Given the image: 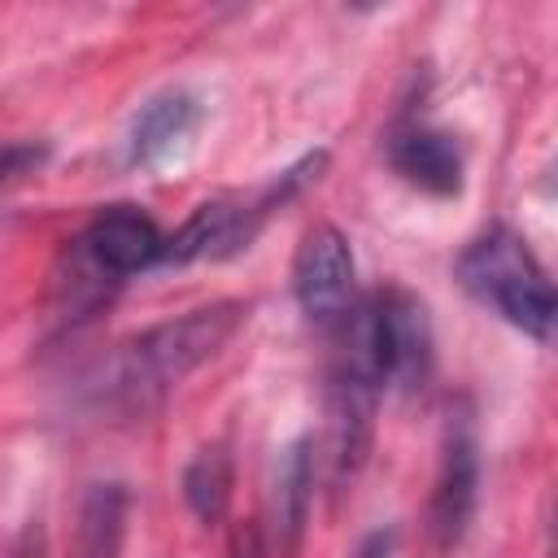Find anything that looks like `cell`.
Listing matches in <instances>:
<instances>
[{
	"mask_svg": "<svg viewBox=\"0 0 558 558\" xmlns=\"http://www.w3.org/2000/svg\"><path fill=\"white\" fill-rule=\"evenodd\" d=\"M475 501H480V436H475L471 410L458 405V410H449V423H445L440 471H436L432 501H427V532H432L436 549L462 545V536L475 519Z\"/></svg>",
	"mask_w": 558,
	"mask_h": 558,
	"instance_id": "cell-7",
	"label": "cell"
},
{
	"mask_svg": "<svg viewBox=\"0 0 558 558\" xmlns=\"http://www.w3.org/2000/svg\"><path fill=\"white\" fill-rule=\"evenodd\" d=\"M292 292L305 318L327 331L357 305V262L340 227L318 222L301 235L292 257Z\"/></svg>",
	"mask_w": 558,
	"mask_h": 558,
	"instance_id": "cell-6",
	"label": "cell"
},
{
	"mask_svg": "<svg viewBox=\"0 0 558 558\" xmlns=\"http://www.w3.org/2000/svg\"><path fill=\"white\" fill-rule=\"evenodd\" d=\"M458 283L466 296H475L484 310H493L501 323L519 327L523 336L549 344L554 336V283L541 257L527 248V240L510 227H488L480 231L453 266Z\"/></svg>",
	"mask_w": 558,
	"mask_h": 558,
	"instance_id": "cell-3",
	"label": "cell"
},
{
	"mask_svg": "<svg viewBox=\"0 0 558 558\" xmlns=\"http://www.w3.org/2000/svg\"><path fill=\"white\" fill-rule=\"evenodd\" d=\"M327 166V153H305L301 161H292L288 170H279L270 183H262L257 192H235V196H218L196 205L179 231L166 235V257L161 266H187L201 257H231L240 248L253 244V235L266 227V218L275 209H283L296 192H305Z\"/></svg>",
	"mask_w": 558,
	"mask_h": 558,
	"instance_id": "cell-4",
	"label": "cell"
},
{
	"mask_svg": "<svg viewBox=\"0 0 558 558\" xmlns=\"http://www.w3.org/2000/svg\"><path fill=\"white\" fill-rule=\"evenodd\" d=\"M336 362L384 388H423L432 375V318L410 288H375L331 327Z\"/></svg>",
	"mask_w": 558,
	"mask_h": 558,
	"instance_id": "cell-2",
	"label": "cell"
},
{
	"mask_svg": "<svg viewBox=\"0 0 558 558\" xmlns=\"http://www.w3.org/2000/svg\"><path fill=\"white\" fill-rule=\"evenodd\" d=\"M201 122V100L183 87H166L157 96H148L140 105V113L131 118L126 131V161L131 166H157L161 157H170Z\"/></svg>",
	"mask_w": 558,
	"mask_h": 558,
	"instance_id": "cell-9",
	"label": "cell"
},
{
	"mask_svg": "<svg viewBox=\"0 0 558 558\" xmlns=\"http://www.w3.org/2000/svg\"><path fill=\"white\" fill-rule=\"evenodd\" d=\"M231 484H235V466L227 445H205L183 471V501L201 523H218L231 506Z\"/></svg>",
	"mask_w": 558,
	"mask_h": 558,
	"instance_id": "cell-11",
	"label": "cell"
},
{
	"mask_svg": "<svg viewBox=\"0 0 558 558\" xmlns=\"http://www.w3.org/2000/svg\"><path fill=\"white\" fill-rule=\"evenodd\" d=\"M397 541H401V532L388 523V527H375V532H366L362 541H357V549H353V558H397Z\"/></svg>",
	"mask_w": 558,
	"mask_h": 558,
	"instance_id": "cell-14",
	"label": "cell"
},
{
	"mask_svg": "<svg viewBox=\"0 0 558 558\" xmlns=\"http://www.w3.org/2000/svg\"><path fill=\"white\" fill-rule=\"evenodd\" d=\"M244 318H248L244 301H214V305L187 310L170 323L140 331L135 340L122 344V353L105 379V401L126 414H135V410L144 414L183 375H192L201 362H209L235 336V327Z\"/></svg>",
	"mask_w": 558,
	"mask_h": 558,
	"instance_id": "cell-1",
	"label": "cell"
},
{
	"mask_svg": "<svg viewBox=\"0 0 558 558\" xmlns=\"http://www.w3.org/2000/svg\"><path fill=\"white\" fill-rule=\"evenodd\" d=\"M227 558H266V541H262V527L257 523H235L231 541H227Z\"/></svg>",
	"mask_w": 558,
	"mask_h": 558,
	"instance_id": "cell-13",
	"label": "cell"
},
{
	"mask_svg": "<svg viewBox=\"0 0 558 558\" xmlns=\"http://www.w3.org/2000/svg\"><path fill=\"white\" fill-rule=\"evenodd\" d=\"M126 532V488L92 484L78 510V549L74 558H118Z\"/></svg>",
	"mask_w": 558,
	"mask_h": 558,
	"instance_id": "cell-10",
	"label": "cell"
},
{
	"mask_svg": "<svg viewBox=\"0 0 558 558\" xmlns=\"http://www.w3.org/2000/svg\"><path fill=\"white\" fill-rule=\"evenodd\" d=\"M384 153H388V166L418 192L427 196H458L462 192V179H466V157H462V144L432 126L423 113L405 109L388 135H384Z\"/></svg>",
	"mask_w": 558,
	"mask_h": 558,
	"instance_id": "cell-8",
	"label": "cell"
},
{
	"mask_svg": "<svg viewBox=\"0 0 558 558\" xmlns=\"http://www.w3.org/2000/svg\"><path fill=\"white\" fill-rule=\"evenodd\" d=\"M310 497H314V453H310V440H296L283 453L279 480H275V519H279V536L288 545L301 536Z\"/></svg>",
	"mask_w": 558,
	"mask_h": 558,
	"instance_id": "cell-12",
	"label": "cell"
},
{
	"mask_svg": "<svg viewBox=\"0 0 558 558\" xmlns=\"http://www.w3.org/2000/svg\"><path fill=\"white\" fill-rule=\"evenodd\" d=\"M70 257H74V275L83 283H92V296H105L109 288L126 283L131 275L161 266L166 231L140 205H109L78 231Z\"/></svg>",
	"mask_w": 558,
	"mask_h": 558,
	"instance_id": "cell-5",
	"label": "cell"
}]
</instances>
